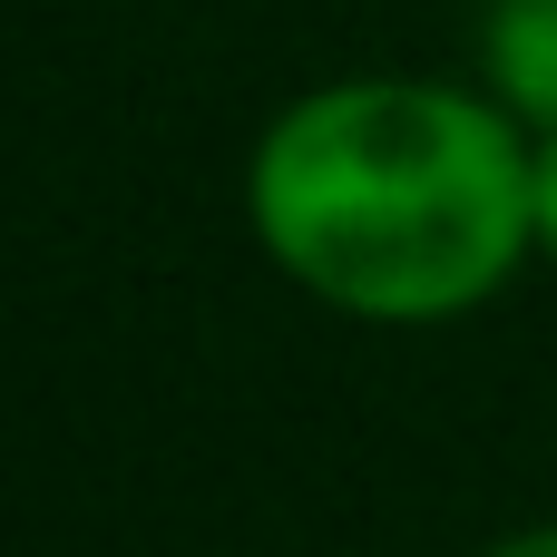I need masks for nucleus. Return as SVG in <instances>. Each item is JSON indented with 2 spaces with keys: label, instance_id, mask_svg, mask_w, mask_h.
<instances>
[{
  "label": "nucleus",
  "instance_id": "f257e3e1",
  "mask_svg": "<svg viewBox=\"0 0 557 557\" xmlns=\"http://www.w3.org/2000/svg\"><path fill=\"white\" fill-rule=\"evenodd\" d=\"M529 157L539 137L470 88L333 78L264 127L245 206L304 294L362 323H441L490 304L539 245Z\"/></svg>",
  "mask_w": 557,
  "mask_h": 557
},
{
  "label": "nucleus",
  "instance_id": "f03ea898",
  "mask_svg": "<svg viewBox=\"0 0 557 557\" xmlns=\"http://www.w3.org/2000/svg\"><path fill=\"white\" fill-rule=\"evenodd\" d=\"M490 88L509 117L557 127V0H490Z\"/></svg>",
  "mask_w": 557,
  "mask_h": 557
},
{
  "label": "nucleus",
  "instance_id": "7ed1b4c3",
  "mask_svg": "<svg viewBox=\"0 0 557 557\" xmlns=\"http://www.w3.org/2000/svg\"><path fill=\"white\" fill-rule=\"evenodd\" d=\"M529 206H539V245L557 255V127H539V157H529Z\"/></svg>",
  "mask_w": 557,
  "mask_h": 557
},
{
  "label": "nucleus",
  "instance_id": "20e7f679",
  "mask_svg": "<svg viewBox=\"0 0 557 557\" xmlns=\"http://www.w3.org/2000/svg\"><path fill=\"white\" fill-rule=\"evenodd\" d=\"M490 557H557V529H529V539H509V548H490Z\"/></svg>",
  "mask_w": 557,
  "mask_h": 557
}]
</instances>
